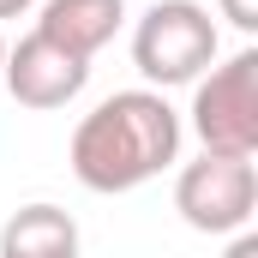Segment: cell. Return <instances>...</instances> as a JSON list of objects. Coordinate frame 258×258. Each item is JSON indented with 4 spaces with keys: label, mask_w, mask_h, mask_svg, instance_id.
Wrapping results in <instances>:
<instances>
[{
    "label": "cell",
    "mask_w": 258,
    "mask_h": 258,
    "mask_svg": "<svg viewBox=\"0 0 258 258\" xmlns=\"http://www.w3.org/2000/svg\"><path fill=\"white\" fill-rule=\"evenodd\" d=\"M180 156V114L162 90H114L72 132V174L90 192H132Z\"/></svg>",
    "instance_id": "cell-1"
},
{
    "label": "cell",
    "mask_w": 258,
    "mask_h": 258,
    "mask_svg": "<svg viewBox=\"0 0 258 258\" xmlns=\"http://www.w3.org/2000/svg\"><path fill=\"white\" fill-rule=\"evenodd\" d=\"M216 54H222V36H216L210 6H198V0H156L132 30V66L162 90L204 78Z\"/></svg>",
    "instance_id": "cell-2"
},
{
    "label": "cell",
    "mask_w": 258,
    "mask_h": 258,
    "mask_svg": "<svg viewBox=\"0 0 258 258\" xmlns=\"http://www.w3.org/2000/svg\"><path fill=\"white\" fill-rule=\"evenodd\" d=\"M192 132L210 156H252L258 150V48H240L222 66L192 78Z\"/></svg>",
    "instance_id": "cell-3"
},
{
    "label": "cell",
    "mask_w": 258,
    "mask_h": 258,
    "mask_svg": "<svg viewBox=\"0 0 258 258\" xmlns=\"http://www.w3.org/2000/svg\"><path fill=\"white\" fill-rule=\"evenodd\" d=\"M174 210L198 234H240L258 210V168L252 156H198L174 180Z\"/></svg>",
    "instance_id": "cell-4"
},
{
    "label": "cell",
    "mask_w": 258,
    "mask_h": 258,
    "mask_svg": "<svg viewBox=\"0 0 258 258\" xmlns=\"http://www.w3.org/2000/svg\"><path fill=\"white\" fill-rule=\"evenodd\" d=\"M0 78H6V90H12V102L18 108H66L84 84H90V60H78V54H66L54 48L48 36H24L18 48H6V60H0Z\"/></svg>",
    "instance_id": "cell-5"
},
{
    "label": "cell",
    "mask_w": 258,
    "mask_h": 258,
    "mask_svg": "<svg viewBox=\"0 0 258 258\" xmlns=\"http://www.w3.org/2000/svg\"><path fill=\"white\" fill-rule=\"evenodd\" d=\"M126 24V0H48L36 18V36H48L54 48L90 60L96 48L114 42V30Z\"/></svg>",
    "instance_id": "cell-6"
},
{
    "label": "cell",
    "mask_w": 258,
    "mask_h": 258,
    "mask_svg": "<svg viewBox=\"0 0 258 258\" xmlns=\"http://www.w3.org/2000/svg\"><path fill=\"white\" fill-rule=\"evenodd\" d=\"M0 258H78V222L60 204H24L0 222Z\"/></svg>",
    "instance_id": "cell-7"
},
{
    "label": "cell",
    "mask_w": 258,
    "mask_h": 258,
    "mask_svg": "<svg viewBox=\"0 0 258 258\" xmlns=\"http://www.w3.org/2000/svg\"><path fill=\"white\" fill-rule=\"evenodd\" d=\"M216 6H222V18H228L240 36H252V30H258V0H216Z\"/></svg>",
    "instance_id": "cell-8"
},
{
    "label": "cell",
    "mask_w": 258,
    "mask_h": 258,
    "mask_svg": "<svg viewBox=\"0 0 258 258\" xmlns=\"http://www.w3.org/2000/svg\"><path fill=\"white\" fill-rule=\"evenodd\" d=\"M222 258H258V234H252V228H240V234L228 240V252H222Z\"/></svg>",
    "instance_id": "cell-9"
},
{
    "label": "cell",
    "mask_w": 258,
    "mask_h": 258,
    "mask_svg": "<svg viewBox=\"0 0 258 258\" xmlns=\"http://www.w3.org/2000/svg\"><path fill=\"white\" fill-rule=\"evenodd\" d=\"M18 12H30V0H0V18H18Z\"/></svg>",
    "instance_id": "cell-10"
},
{
    "label": "cell",
    "mask_w": 258,
    "mask_h": 258,
    "mask_svg": "<svg viewBox=\"0 0 258 258\" xmlns=\"http://www.w3.org/2000/svg\"><path fill=\"white\" fill-rule=\"evenodd\" d=\"M0 60H6V36H0Z\"/></svg>",
    "instance_id": "cell-11"
}]
</instances>
